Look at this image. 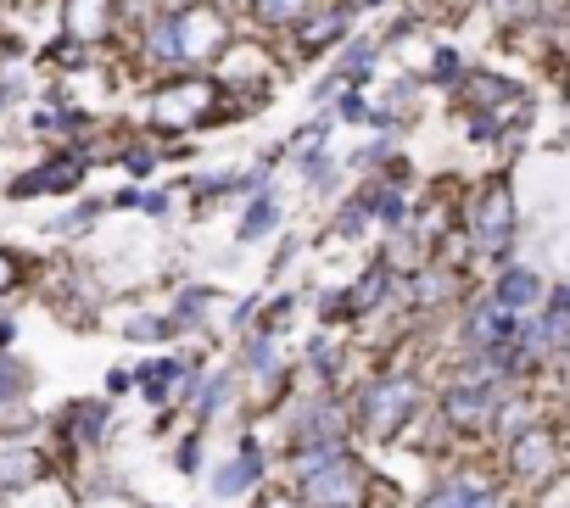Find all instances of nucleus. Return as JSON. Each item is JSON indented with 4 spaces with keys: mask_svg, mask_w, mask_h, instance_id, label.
Returning a JSON list of instances; mask_svg holds the SVG:
<instances>
[{
    "mask_svg": "<svg viewBox=\"0 0 570 508\" xmlns=\"http://www.w3.org/2000/svg\"><path fill=\"white\" fill-rule=\"evenodd\" d=\"M285 464V491L297 508H358L364 491V452L353 441H325V447H292L279 452Z\"/></svg>",
    "mask_w": 570,
    "mask_h": 508,
    "instance_id": "nucleus-1",
    "label": "nucleus"
},
{
    "mask_svg": "<svg viewBox=\"0 0 570 508\" xmlns=\"http://www.w3.org/2000/svg\"><path fill=\"white\" fill-rule=\"evenodd\" d=\"M224 123H235V112H229L213 73L185 68V73L151 79V90H146V129L151 135L190 140V135H207V129H224Z\"/></svg>",
    "mask_w": 570,
    "mask_h": 508,
    "instance_id": "nucleus-2",
    "label": "nucleus"
},
{
    "mask_svg": "<svg viewBox=\"0 0 570 508\" xmlns=\"http://www.w3.org/2000/svg\"><path fill=\"white\" fill-rule=\"evenodd\" d=\"M213 79H218V90H224V101H229V112H235V123H246V118H257V112H268L274 107V96H279V84L292 79L285 73V62H279V46L274 40H263V34H235V46L213 62Z\"/></svg>",
    "mask_w": 570,
    "mask_h": 508,
    "instance_id": "nucleus-3",
    "label": "nucleus"
},
{
    "mask_svg": "<svg viewBox=\"0 0 570 508\" xmlns=\"http://www.w3.org/2000/svg\"><path fill=\"white\" fill-rule=\"evenodd\" d=\"M347 414H353V436L375 441V447H392L409 436V425L425 414V386L414 369H375L353 397H347Z\"/></svg>",
    "mask_w": 570,
    "mask_h": 508,
    "instance_id": "nucleus-4",
    "label": "nucleus"
},
{
    "mask_svg": "<svg viewBox=\"0 0 570 508\" xmlns=\"http://www.w3.org/2000/svg\"><path fill=\"white\" fill-rule=\"evenodd\" d=\"M358 7L353 0H320V7L297 23V29H285L274 46H279V62H285V73H303V68H325L331 62V51L347 40V34H358Z\"/></svg>",
    "mask_w": 570,
    "mask_h": 508,
    "instance_id": "nucleus-5",
    "label": "nucleus"
},
{
    "mask_svg": "<svg viewBox=\"0 0 570 508\" xmlns=\"http://www.w3.org/2000/svg\"><path fill=\"white\" fill-rule=\"evenodd\" d=\"M168 29H174V46H179V68H196V73H213V62L235 46L240 34V18L224 0H196L185 12H168Z\"/></svg>",
    "mask_w": 570,
    "mask_h": 508,
    "instance_id": "nucleus-6",
    "label": "nucleus"
},
{
    "mask_svg": "<svg viewBox=\"0 0 570 508\" xmlns=\"http://www.w3.org/2000/svg\"><path fill=\"white\" fill-rule=\"evenodd\" d=\"M514 223H520V212H514V190H509V179H503V173L481 179L475 196H470V207H464V240L481 251V258H509Z\"/></svg>",
    "mask_w": 570,
    "mask_h": 508,
    "instance_id": "nucleus-7",
    "label": "nucleus"
},
{
    "mask_svg": "<svg viewBox=\"0 0 570 508\" xmlns=\"http://www.w3.org/2000/svg\"><path fill=\"white\" fill-rule=\"evenodd\" d=\"M96 162L79 146H46L23 173L7 179V201H40V196H85Z\"/></svg>",
    "mask_w": 570,
    "mask_h": 508,
    "instance_id": "nucleus-8",
    "label": "nucleus"
},
{
    "mask_svg": "<svg viewBox=\"0 0 570 508\" xmlns=\"http://www.w3.org/2000/svg\"><path fill=\"white\" fill-rule=\"evenodd\" d=\"M268 475H274V452H268V441H263L257 430H246V436L218 458V469H213V497H218V502L257 497V491L268 486Z\"/></svg>",
    "mask_w": 570,
    "mask_h": 508,
    "instance_id": "nucleus-9",
    "label": "nucleus"
},
{
    "mask_svg": "<svg viewBox=\"0 0 570 508\" xmlns=\"http://www.w3.org/2000/svg\"><path fill=\"white\" fill-rule=\"evenodd\" d=\"M498 408H503V386H492V380H453L436 397V419L453 436H487L498 425Z\"/></svg>",
    "mask_w": 570,
    "mask_h": 508,
    "instance_id": "nucleus-10",
    "label": "nucleus"
},
{
    "mask_svg": "<svg viewBox=\"0 0 570 508\" xmlns=\"http://www.w3.org/2000/svg\"><path fill=\"white\" fill-rule=\"evenodd\" d=\"M112 430V397H79L57 414L51 425V458H79V452H101Z\"/></svg>",
    "mask_w": 570,
    "mask_h": 508,
    "instance_id": "nucleus-11",
    "label": "nucleus"
},
{
    "mask_svg": "<svg viewBox=\"0 0 570 508\" xmlns=\"http://www.w3.org/2000/svg\"><path fill=\"white\" fill-rule=\"evenodd\" d=\"M57 34L107 51L124 34V0H57Z\"/></svg>",
    "mask_w": 570,
    "mask_h": 508,
    "instance_id": "nucleus-12",
    "label": "nucleus"
},
{
    "mask_svg": "<svg viewBox=\"0 0 570 508\" xmlns=\"http://www.w3.org/2000/svg\"><path fill=\"white\" fill-rule=\"evenodd\" d=\"M51 469H57V458L46 441H18V436L0 441V497L35 491L40 480H51Z\"/></svg>",
    "mask_w": 570,
    "mask_h": 508,
    "instance_id": "nucleus-13",
    "label": "nucleus"
},
{
    "mask_svg": "<svg viewBox=\"0 0 570 508\" xmlns=\"http://www.w3.org/2000/svg\"><path fill=\"white\" fill-rule=\"evenodd\" d=\"M240 369H207L202 375V386L190 391V402H185V419L190 425H202V430H213L218 419H229L235 414V402H240Z\"/></svg>",
    "mask_w": 570,
    "mask_h": 508,
    "instance_id": "nucleus-14",
    "label": "nucleus"
},
{
    "mask_svg": "<svg viewBox=\"0 0 570 508\" xmlns=\"http://www.w3.org/2000/svg\"><path fill=\"white\" fill-rule=\"evenodd\" d=\"M520 325H525L520 313H509V308H498L487 297V302H475L464 313V352H509L514 336H520Z\"/></svg>",
    "mask_w": 570,
    "mask_h": 508,
    "instance_id": "nucleus-15",
    "label": "nucleus"
},
{
    "mask_svg": "<svg viewBox=\"0 0 570 508\" xmlns=\"http://www.w3.org/2000/svg\"><path fill=\"white\" fill-rule=\"evenodd\" d=\"M553 469H559V447H553V430H548V425H525V430L509 436V475H514V480L537 486V480H548Z\"/></svg>",
    "mask_w": 570,
    "mask_h": 508,
    "instance_id": "nucleus-16",
    "label": "nucleus"
},
{
    "mask_svg": "<svg viewBox=\"0 0 570 508\" xmlns=\"http://www.w3.org/2000/svg\"><path fill=\"white\" fill-rule=\"evenodd\" d=\"M320 0H235V18L246 34H263V40H279L285 29H297Z\"/></svg>",
    "mask_w": 570,
    "mask_h": 508,
    "instance_id": "nucleus-17",
    "label": "nucleus"
},
{
    "mask_svg": "<svg viewBox=\"0 0 570 508\" xmlns=\"http://www.w3.org/2000/svg\"><path fill=\"white\" fill-rule=\"evenodd\" d=\"M381 40L375 34H347L336 51H331V62L320 68V73H331L336 84H358V90H370L375 84V73H381Z\"/></svg>",
    "mask_w": 570,
    "mask_h": 508,
    "instance_id": "nucleus-18",
    "label": "nucleus"
},
{
    "mask_svg": "<svg viewBox=\"0 0 570 508\" xmlns=\"http://www.w3.org/2000/svg\"><path fill=\"white\" fill-rule=\"evenodd\" d=\"M420 508H509V497H503V486H492V480H481V475L459 469V475L436 480V486H431V497H425Z\"/></svg>",
    "mask_w": 570,
    "mask_h": 508,
    "instance_id": "nucleus-19",
    "label": "nucleus"
},
{
    "mask_svg": "<svg viewBox=\"0 0 570 508\" xmlns=\"http://www.w3.org/2000/svg\"><path fill=\"white\" fill-rule=\"evenodd\" d=\"M285 162H292V173H297L303 196H320V201H336V196H342L347 162H342L331 146H320V151H292Z\"/></svg>",
    "mask_w": 570,
    "mask_h": 508,
    "instance_id": "nucleus-20",
    "label": "nucleus"
},
{
    "mask_svg": "<svg viewBox=\"0 0 570 508\" xmlns=\"http://www.w3.org/2000/svg\"><path fill=\"white\" fill-rule=\"evenodd\" d=\"M279 218H285V190L279 185H263L257 196H246V212L235 223V246H263L279 235Z\"/></svg>",
    "mask_w": 570,
    "mask_h": 508,
    "instance_id": "nucleus-21",
    "label": "nucleus"
},
{
    "mask_svg": "<svg viewBox=\"0 0 570 508\" xmlns=\"http://www.w3.org/2000/svg\"><path fill=\"white\" fill-rule=\"evenodd\" d=\"M168 313H174L179 336H202V330H213V319L224 313V297H218V286H202V280H190V286H179V291H174Z\"/></svg>",
    "mask_w": 570,
    "mask_h": 508,
    "instance_id": "nucleus-22",
    "label": "nucleus"
},
{
    "mask_svg": "<svg viewBox=\"0 0 570 508\" xmlns=\"http://www.w3.org/2000/svg\"><path fill=\"white\" fill-rule=\"evenodd\" d=\"M542 297H548V291H542V275H531V269H503V275L492 280V302L509 308V313H531Z\"/></svg>",
    "mask_w": 570,
    "mask_h": 508,
    "instance_id": "nucleus-23",
    "label": "nucleus"
},
{
    "mask_svg": "<svg viewBox=\"0 0 570 508\" xmlns=\"http://www.w3.org/2000/svg\"><path fill=\"white\" fill-rule=\"evenodd\" d=\"M118 336L135 341V347H174V341H179V325H174L168 308H146V313H129V319L118 325Z\"/></svg>",
    "mask_w": 570,
    "mask_h": 508,
    "instance_id": "nucleus-24",
    "label": "nucleus"
},
{
    "mask_svg": "<svg viewBox=\"0 0 570 508\" xmlns=\"http://www.w3.org/2000/svg\"><path fill=\"white\" fill-rule=\"evenodd\" d=\"M35 397V363H23L12 347H0V414H12Z\"/></svg>",
    "mask_w": 570,
    "mask_h": 508,
    "instance_id": "nucleus-25",
    "label": "nucleus"
},
{
    "mask_svg": "<svg viewBox=\"0 0 570 508\" xmlns=\"http://www.w3.org/2000/svg\"><path fill=\"white\" fill-rule=\"evenodd\" d=\"M375 218H370V201L353 190V196H336V212H331V240H370Z\"/></svg>",
    "mask_w": 570,
    "mask_h": 508,
    "instance_id": "nucleus-26",
    "label": "nucleus"
},
{
    "mask_svg": "<svg viewBox=\"0 0 570 508\" xmlns=\"http://www.w3.org/2000/svg\"><path fill=\"white\" fill-rule=\"evenodd\" d=\"M29 286H35V258L18 246H0V308L18 302Z\"/></svg>",
    "mask_w": 570,
    "mask_h": 508,
    "instance_id": "nucleus-27",
    "label": "nucleus"
},
{
    "mask_svg": "<svg viewBox=\"0 0 570 508\" xmlns=\"http://www.w3.org/2000/svg\"><path fill=\"white\" fill-rule=\"evenodd\" d=\"M101 212H107V196H79L57 223H51V235H62V240H79V235H90L96 223H101Z\"/></svg>",
    "mask_w": 570,
    "mask_h": 508,
    "instance_id": "nucleus-28",
    "label": "nucleus"
},
{
    "mask_svg": "<svg viewBox=\"0 0 570 508\" xmlns=\"http://www.w3.org/2000/svg\"><path fill=\"white\" fill-rule=\"evenodd\" d=\"M459 79H464V57H459V46H431L420 84H448V90H453Z\"/></svg>",
    "mask_w": 570,
    "mask_h": 508,
    "instance_id": "nucleus-29",
    "label": "nucleus"
},
{
    "mask_svg": "<svg viewBox=\"0 0 570 508\" xmlns=\"http://www.w3.org/2000/svg\"><path fill=\"white\" fill-rule=\"evenodd\" d=\"M202 441H207L202 425L179 430V441H174V469H179V475H202Z\"/></svg>",
    "mask_w": 570,
    "mask_h": 508,
    "instance_id": "nucleus-30",
    "label": "nucleus"
},
{
    "mask_svg": "<svg viewBox=\"0 0 570 508\" xmlns=\"http://www.w3.org/2000/svg\"><path fill=\"white\" fill-rule=\"evenodd\" d=\"M174 185H140V201H135V212H146V218H168L174 212Z\"/></svg>",
    "mask_w": 570,
    "mask_h": 508,
    "instance_id": "nucleus-31",
    "label": "nucleus"
},
{
    "mask_svg": "<svg viewBox=\"0 0 570 508\" xmlns=\"http://www.w3.org/2000/svg\"><path fill=\"white\" fill-rule=\"evenodd\" d=\"M29 40L18 34V29H0V68H18V62H29Z\"/></svg>",
    "mask_w": 570,
    "mask_h": 508,
    "instance_id": "nucleus-32",
    "label": "nucleus"
},
{
    "mask_svg": "<svg viewBox=\"0 0 570 508\" xmlns=\"http://www.w3.org/2000/svg\"><path fill=\"white\" fill-rule=\"evenodd\" d=\"M297 251H303V235H285V240H279V246H274V263H268V269H274V275H279V269H285V263H292V258H297Z\"/></svg>",
    "mask_w": 570,
    "mask_h": 508,
    "instance_id": "nucleus-33",
    "label": "nucleus"
},
{
    "mask_svg": "<svg viewBox=\"0 0 570 508\" xmlns=\"http://www.w3.org/2000/svg\"><path fill=\"white\" fill-rule=\"evenodd\" d=\"M124 391H135V369H107V397H124Z\"/></svg>",
    "mask_w": 570,
    "mask_h": 508,
    "instance_id": "nucleus-34",
    "label": "nucleus"
},
{
    "mask_svg": "<svg viewBox=\"0 0 570 508\" xmlns=\"http://www.w3.org/2000/svg\"><path fill=\"white\" fill-rule=\"evenodd\" d=\"M246 508H297V502H292V491H268V486H263Z\"/></svg>",
    "mask_w": 570,
    "mask_h": 508,
    "instance_id": "nucleus-35",
    "label": "nucleus"
},
{
    "mask_svg": "<svg viewBox=\"0 0 570 508\" xmlns=\"http://www.w3.org/2000/svg\"><path fill=\"white\" fill-rule=\"evenodd\" d=\"M0 347H18V319H12V308H0Z\"/></svg>",
    "mask_w": 570,
    "mask_h": 508,
    "instance_id": "nucleus-36",
    "label": "nucleus"
},
{
    "mask_svg": "<svg viewBox=\"0 0 570 508\" xmlns=\"http://www.w3.org/2000/svg\"><path fill=\"white\" fill-rule=\"evenodd\" d=\"M442 7H448V12H470V7H475V0H442Z\"/></svg>",
    "mask_w": 570,
    "mask_h": 508,
    "instance_id": "nucleus-37",
    "label": "nucleus"
},
{
    "mask_svg": "<svg viewBox=\"0 0 570 508\" xmlns=\"http://www.w3.org/2000/svg\"><path fill=\"white\" fill-rule=\"evenodd\" d=\"M224 7H235V0H224Z\"/></svg>",
    "mask_w": 570,
    "mask_h": 508,
    "instance_id": "nucleus-38",
    "label": "nucleus"
}]
</instances>
